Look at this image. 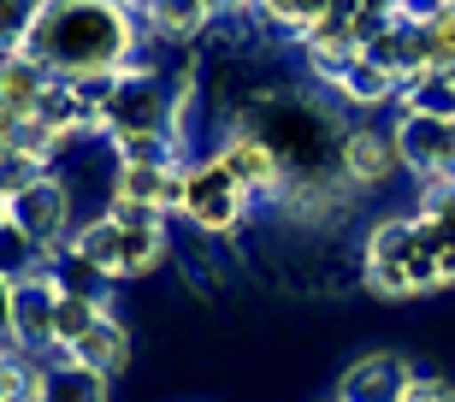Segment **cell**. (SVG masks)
<instances>
[{
  "instance_id": "6da1fadb",
  "label": "cell",
  "mask_w": 455,
  "mask_h": 402,
  "mask_svg": "<svg viewBox=\"0 0 455 402\" xmlns=\"http://www.w3.org/2000/svg\"><path fill=\"white\" fill-rule=\"evenodd\" d=\"M136 48H142V12L131 0H48L18 53H30L60 84H89L118 77Z\"/></svg>"
},
{
  "instance_id": "7a4b0ae2",
  "label": "cell",
  "mask_w": 455,
  "mask_h": 402,
  "mask_svg": "<svg viewBox=\"0 0 455 402\" xmlns=\"http://www.w3.org/2000/svg\"><path fill=\"white\" fill-rule=\"evenodd\" d=\"M361 272H367V290H379V296H390V302L438 290V272H432V254L420 249L414 213L408 219H379V225H372L367 249H361Z\"/></svg>"
},
{
  "instance_id": "3957f363",
  "label": "cell",
  "mask_w": 455,
  "mask_h": 402,
  "mask_svg": "<svg viewBox=\"0 0 455 402\" xmlns=\"http://www.w3.org/2000/svg\"><path fill=\"white\" fill-rule=\"evenodd\" d=\"M178 213L202 231V243H225L243 231V219L254 213V201L236 189V178L220 160H189L184 166V207Z\"/></svg>"
},
{
  "instance_id": "277c9868",
  "label": "cell",
  "mask_w": 455,
  "mask_h": 402,
  "mask_svg": "<svg viewBox=\"0 0 455 402\" xmlns=\"http://www.w3.org/2000/svg\"><path fill=\"white\" fill-rule=\"evenodd\" d=\"M213 160L231 172L236 189H243L249 201H284V196H290V172H284V160H278V154H272L267 142L249 131V125H231V131L220 136Z\"/></svg>"
},
{
  "instance_id": "5b68a950",
  "label": "cell",
  "mask_w": 455,
  "mask_h": 402,
  "mask_svg": "<svg viewBox=\"0 0 455 402\" xmlns=\"http://www.w3.org/2000/svg\"><path fill=\"white\" fill-rule=\"evenodd\" d=\"M53 308H60V285L48 272H30L12 285V302H6V343L24 355H48L53 350Z\"/></svg>"
},
{
  "instance_id": "8992f818",
  "label": "cell",
  "mask_w": 455,
  "mask_h": 402,
  "mask_svg": "<svg viewBox=\"0 0 455 402\" xmlns=\"http://www.w3.org/2000/svg\"><path fill=\"white\" fill-rule=\"evenodd\" d=\"M338 166H343V184L367 189V196L396 184V172H408L403 149H396V131H379V125H349V131H343Z\"/></svg>"
},
{
  "instance_id": "52a82bcc",
  "label": "cell",
  "mask_w": 455,
  "mask_h": 402,
  "mask_svg": "<svg viewBox=\"0 0 455 402\" xmlns=\"http://www.w3.org/2000/svg\"><path fill=\"white\" fill-rule=\"evenodd\" d=\"M408 379H414V367L396 350H372L361 361H349V373L338 379V397L331 402H396L408 390Z\"/></svg>"
},
{
  "instance_id": "ba28073f",
  "label": "cell",
  "mask_w": 455,
  "mask_h": 402,
  "mask_svg": "<svg viewBox=\"0 0 455 402\" xmlns=\"http://www.w3.org/2000/svg\"><path fill=\"white\" fill-rule=\"evenodd\" d=\"M213 30V6L207 0H142V36L148 42H172L189 48Z\"/></svg>"
},
{
  "instance_id": "9c48e42d",
  "label": "cell",
  "mask_w": 455,
  "mask_h": 402,
  "mask_svg": "<svg viewBox=\"0 0 455 402\" xmlns=\"http://www.w3.org/2000/svg\"><path fill=\"white\" fill-rule=\"evenodd\" d=\"M113 397V385H107L101 373L77 367L71 355L48 350V361H42V385H36V402H107Z\"/></svg>"
},
{
  "instance_id": "30bf717a",
  "label": "cell",
  "mask_w": 455,
  "mask_h": 402,
  "mask_svg": "<svg viewBox=\"0 0 455 402\" xmlns=\"http://www.w3.org/2000/svg\"><path fill=\"white\" fill-rule=\"evenodd\" d=\"M71 361H77V367H89V373H101L107 385H113L118 373L131 367V326L107 314L101 326L84 337V343H71Z\"/></svg>"
},
{
  "instance_id": "8fae6325",
  "label": "cell",
  "mask_w": 455,
  "mask_h": 402,
  "mask_svg": "<svg viewBox=\"0 0 455 402\" xmlns=\"http://www.w3.org/2000/svg\"><path fill=\"white\" fill-rule=\"evenodd\" d=\"M331 89H338V100H349V107H361V113H372V107H385V100L403 95V84H396L390 71H379L367 53H361V60H355V66L343 71Z\"/></svg>"
},
{
  "instance_id": "7c38bea8",
  "label": "cell",
  "mask_w": 455,
  "mask_h": 402,
  "mask_svg": "<svg viewBox=\"0 0 455 402\" xmlns=\"http://www.w3.org/2000/svg\"><path fill=\"white\" fill-rule=\"evenodd\" d=\"M71 249L84 254L89 267H101L107 278H118V261H124V225H118L113 213L89 219V225H77V237H71Z\"/></svg>"
},
{
  "instance_id": "4fadbf2b",
  "label": "cell",
  "mask_w": 455,
  "mask_h": 402,
  "mask_svg": "<svg viewBox=\"0 0 455 402\" xmlns=\"http://www.w3.org/2000/svg\"><path fill=\"white\" fill-rule=\"evenodd\" d=\"M53 285H60V296H84V302H113V278H107L101 267H89L77 249H60L53 254Z\"/></svg>"
},
{
  "instance_id": "5bb4252c",
  "label": "cell",
  "mask_w": 455,
  "mask_h": 402,
  "mask_svg": "<svg viewBox=\"0 0 455 402\" xmlns=\"http://www.w3.org/2000/svg\"><path fill=\"white\" fill-rule=\"evenodd\" d=\"M396 107H403V113H420V118H450V125H455V77H443V71H420L414 84H403Z\"/></svg>"
},
{
  "instance_id": "9a60e30c",
  "label": "cell",
  "mask_w": 455,
  "mask_h": 402,
  "mask_svg": "<svg viewBox=\"0 0 455 402\" xmlns=\"http://www.w3.org/2000/svg\"><path fill=\"white\" fill-rule=\"evenodd\" d=\"M172 261L166 225H148V231H124V261H118V278H154V272Z\"/></svg>"
},
{
  "instance_id": "2e32d148",
  "label": "cell",
  "mask_w": 455,
  "mask_h": 402,
  "mask_svg": "<svg viewBox=\"0 0 455 402\" xmlns=\"http://www.w3.org/2000/svg\"><path fill=\"white\" fill-rule=\"evenodd\" d=\"M113 314V308H101V302H84V296H60V308H53V350L71 355V343H84L101 319Z\"/></svg>"
},
{
  "instance_id": "e0dca14e",
  "label": "cell",
  "mask_w": 455,
  "mask_h": 402,
  "mask_svg": "<svg viewBox=\"0 0 455 402\" xmlns=\"http://www.w3.org/2000/svg\"><path fill=\"white\" fill-rule=\"evenodd\" d=\"M414 231H420V249L432 254L438 290H450V285H455V225H450V219H426V213H414Z\"/></svg>"
},
{
  "instance_id": "ac0fdd59",
  "label": "cell",
  "mask_w": 455,
  "mask_h": 402,
  "mask_svg": "<svg viewBox=\"0 0 455 402\" xmlns=\"http://www.w3.org/2000/svg\"><path fill=\"white\" fill-rule=\"evenodd\" d=\"M48 178V166L42 160H30V154H12V149H0V207H12L24 189H36Z\"/></svg>"
},
{
  "instance_id": "d6986e66",
  "label": "cell",
  "mask_w": 455,
  "mask_h": 402,
  "mask_svg": "<svg viewBox=\"0 0 455 402\" xmlns=\"http://www.w3.org/2000/svg\"><path fill=\"white\" fill-rule=\"evenodd\" d=\"M36 12H42L36 0H0V48H24Z\"/></svg>"
},
{
  "instance_id": "ffe728a7",
  "label": "cell",
  "mask_w": 455,
  "mask_h": 402,
  "mask_svg": "<svg viewBox=\"0 0 455 402\" xmlns=\"http://www.w3.org/2000/svg\"><path fill=\"white\" fill-rule=\"evenodd\" d=\"M396 402H455V385L443 379V373H414Z\"/></svg>"
},
{
  "instance_id": "44dd1931",
  "label": "cell",
  "mask_w": 455,
  "mask_h": 402,
  "mask_svg": "<svg viewBox=\"0 0 455 402\" xmlns=\"http://www.w3.org/2000/svg\"><path fill=\"white\" fill-rule=\"evenodd\" d=\"M213 6V18H231V12H249V0H207Z\"/></svg>"
},
{
  "instance_id": "7402d4cb",
  "label": "cell",
  "mask_w": 455,
  "mask_h": 402,
  "mask_svg": "<svg viewBox=\"0 0 455 402\" xmlns=\"http://www.w3.org/2000/svg\"><path fill=\"white\" fill-rule=\"evenodd\" d=\"M6 302H12V285L0 278V337H6Z\"/></svg>"
}]
</instances>
